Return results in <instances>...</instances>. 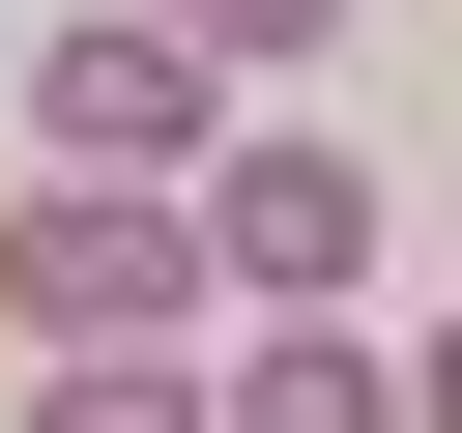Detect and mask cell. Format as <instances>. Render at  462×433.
<instances>
[{"instance_id":"cell-1","label":"cell","mask_w":462,"mask_h":433,"mask_svg":"<svg viewBox=\"0 0 462 433\" xmlns=\"http://www.w3.org/2000/svg\"><path fill=\"white\" fill-rule=\"evenodd\" d=\"M0 318H29V346H144V318H202V202H144V173L0 202Z\"/></svg>"},{"instance_id":"cell-2","label":"cell","mask_w":462,"mask_h":433,"mask_svg":"<svg viewBox=\"0 0 462 433\" xmlns=\"http://www.w3.org/2000/svg\"><path fill=\"white\" fill-rule=\"evenodd\" d=\"M346 260H375V173H346V144H202V289L318 318Z\"/></svg>"},{"instance_id":"cell-3","label":"cell","mask_w":462,"mask_h":433,"mask_svg":"<svg viewBox=\"0 0 462 433\" xmlns=\"http://www.w3.org/2000/svg\"><path fill=\"white\" fill-rule=\"evenodd\" d=\"M29 115H58V173H202V144H231V87H202L173 29H58Z\"/></svg>"},{"instance_id":"cell-4","label":"cell","mask_w":462,"mask_h":433,"mask_svg":"<svg viewBox=\"0 0 462 433\" xmlns=\"http://www.w3.org/2000/svg\"><path fill=\"white\" fill-rule=\"evenodd\" d=\"M202 433H404V375H375L346 318H260V375H231Z\"/></svg>"},{"instance_id":"cell-5","label":"cell","mask_w":462,"mask_h":433,"mask_svg":"<svg viewBox=\"0 0 462 433\" xmlns=\"http://www.w3.org/2000/svg\"><path fill=\"white\" fill-rule=\"evenodd\" d=\"M29 433H202V404H173L144 346H58V404H29Z\"/></svg>"},{"instance_id":"cell-6","label":"cell","mask_w":462,"mask_h":433,"mask_svg":"<svg viewBox=\"0 0 462 433\" xmlns=\"http://www.w3.org/2000/svg\"><path fill=\"white\" fill-rule=\"evenodd\" d=\"M144 29H173V58H202V87H231V58H318V29H346V0H144Z\"/></svg>"},{"instance_id":"cell-7","label":"cell","mask_w":462,"mask_h":433,"mask_svg":"<svg viewBox=\"0 0 462 433\" xmlns=\"http://www.w3.org/2000/svg\"><path fill=\"white\" fill-rule=\"evenodd\" d=\"M404 433H462V318H433V346H404Z\"/></svg>"}]
</instances>
